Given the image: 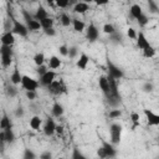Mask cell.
<instances>
[{
  "instance_id": "8d00e7d4",
  "label": "cell",
  "mask_w": 159,
  "mask_h": 159,
  "mask_svg": "<svg viewBox=\"0 0 159 159\" xmlns=\"http://www.w3.org/2000/svg\"><path fill=\"white\" fill-rule=\"evenodd\" d=\"M6 94L9 96V97H15L16 94H17V89H16V87L12 84V86H9L7 88H6Z\"/></svg>"
},
{
  "instance_id": "1f68e13d",
  "label": "cell",
  "mask_w": 159,
  "mask_h": 159,
  "mask_svg": "<svg viewBox=\"0 0 159 159\" xmlns=\"http://www.w3.org/2000/svg\"><path fill=\"white\" fill-rule=\"evenodd\" d=\"M36 154L32 149L30 148H25L24 149V153H22V159H36Z\"/></svg>"
},
{
  "instance_id": "8fae6325",
  "label": "cell",
  "mask_w": 159,
  "mask_h": 159,
  "mask_svg": "<svg viewBox=\"0 0 159 159\" xmlns=\"http://www.w3.org/2000/svg\"><path fill=\"white\" fill-rule=\"evenodd\" d=\"M99 36V31L94 24H89L87 30H86V37L89 42H94Z\"/></svg>"
},
{
  "instance_id": "5b68a950",
  "label": "cell",
  "mask_w": 159,
  "mask_h": 159,
  "mask_svg": "<svg viewBox=\"0 0 159 159\" xmlns=\"http://www.w3.org/2000/svg\"><path fill=\"white\" fill-rule=\"evenodd\" d=\"M106 63H107V71H108V76H109V77H112V78H114V80H120V78L124 76L123 71H122L117 65H114L109 58H107Z\"/></svg>"
},
{
  "instance_id": "f5cc1de1",
  "label": "cell",
  "mask_w": 159,
  "mask_h": 159,
  "mask_svg": "<svg viewBox=\"0 0 159 159\" xmlns=\"http://www.w3.org/2000/svg\"><path fill=\"white\" fill-rule=\"evenodd\" d=\"M57 159H67V158H63V157H60V158H57Z\"/></svg>"
},
{
  "instance_id": "484cf974",
  "label": "cell",
  "mask_w": 159,
  "mask_h": 159,
  "mask_svg": "<svg viewBox=\"0 0 159 159\" xmlns=\"http://www.w3.org/2000/svg\"><path fill=\"white\" fill-rule=\"evenodd\" d=\"M4 134H5V143L11 144V143L15 142V133H14V130H12V127L5 129V130H4Z\"/></svg>"
},
{
  "instance_id": "c3c4849f",
  "label": "cell",
  "mask_w": 159,
  "mask_h": 159,
  "mask_svg": "<svg viewBox=\"0 0 159 159\" xmlns=\"http://www.w3.org/2000/svg\"><path fill=\"white\" fill-rule=\"evenodd\" d=\"M138 24H139V26H145V25L148 24V16L144 14V15L138 20Z\"/></svg>"
},
{
  "instance_id": "cb8c5ba5",
  "label": "cell",
  "mask_w": 159,
  "mask_h": 159,
  "mask_svg": "<svg viewBox=\"0 0 159 159\" xmlns=\"http://www.w3.org/2000/svg\"><path fill=\"white\" fill-rule=\"evenodd\" d=\"M72 27L76 32H83L86 29V24L80 19H73L72 20Z\"/></svg>"
},
{
  "instance_id": "83f0119b",
  "label": "cell",
  "mask_w": 159,
  "mask_h": 159,
  "mask_svg": "<svg viewBox=\"0 0 159 159\" xmlns=\"http://www.w3.org/2000/svg\"><path fill=\"white\" fill-rule=\"evenodd\" d=\"M34 63L37 66V67H40V66H43L45 65V55L42 53V52H37L35 56H34Z\"/></svg>"
},
{
  "instance_id": "7402d4cb",
  "label": "cell",
  "mask_w": 159,
  "mask_h": 159,
  "mask_svg": "<svg viewBox=\"0 0 159 159\" xmlns=\"http://www.w3.org/2000/svg\"><path fill=\"white\" fill-rule=\"evenodd\" d=\"M42 123H43V120L40 118V116H34V117H31L30 120H29L30 128L34 129V130H39L40 127L42 125Z\"/></svg>"
},
{
  "instance_id": "f1b7e54d",
  "label": "cell",
  "mask_w": 159,
  "mask_h": 159,
  "mask_svg": "<svg viewBox=\"0 0 159 159\" xmlns=\"http://www.w3.org/2000/svg\"><path fill=\"white\" fill-rule=\"evenodd\" d=\"M53 19L52 17H47L45 20H41L40 24H41V29L42 30H46V29H52L53 27Z\"/></svg>"
},
{
  "instance_id": "603a6c76",
  "label": "cell",
  "mask_w": 159,
  "mask_h": 159,
  "mask_svg": "<svg viewBox=\"0 0 159 159\" xmlns=\"http://www.w3.org/2000/svg\"><path fill=\"white\" fill-rule=\"evenodd\" d=\"M61 65H62V61L60 60V57H57V56H51V57L48 58V68H51L52 71L60 68Z\"/></svg>"
},
{
  "instance_id": "ee69618b",
  "label": "cell",
  "mask_w": 159,
  "mask_h": 159,
  "mask_svg": "<svg viewBox=\"0 0 159 159\" xmlns=\"http://www.w3.org/2000/svg\"><path fill=\"white\" fill-rule=\"evenodd\" d=\"M39 159H52V153H51L50 150H43V152L40 154Z\"/></svg>"
},
{
  "instance_id": "f6af8a7d",
  "label": "cell",
  "mask_w": 159,
  "mask_h": 159,
  "mask_svg": "<svg viewBox=\"0 0 159 159\" xmlns=\"http://www.w3.org/2000/svg\"><path fill=\"white\" fill-rule=\"evenodd\" d=\"M14 114H15V117H16V118H21V117H24V114H25V111H24V108L20 106V107H17V108L15 109Z\"/></svg>"
},
{
  "instance_id": "ab89813d",
  "label": "cell",
  "mask_w": 159,
  "mask_h": 159,
  "mask_svg": "<svg viewBox=\"0 0 159 159\" xmlns=\"http://www.w3.org/2000/svg\"><path fill=\"white\" fill-rule=\"evenodd\" d=\"M77 53H78V50H77L76 46L68 47V56H70V58H75L77 56Z\"/></svg>"
},
{
  "instance_id": "bcb514c9",
  "label": "cell",
  "mask_w": 159,
  "mask_h": 159,
  "mask_svg": "<svg viewBox=\"0 0 159 159\" xmlns=\"http://www.w3.org/2000/svg\"><path fill=\"white\" fill-rule=\"evenodd\" d=\"M97 155H98V158H99V159H107L106 152H104V149H103V147H102V145L97 149Z\"/></svg>"
},
{
  "instance_id": "d590c367",
  "label": "cell",
  "mask_w": 159,
  "mask_h": 159,
  "mask_svg": "<svg viewBox=\"0 0 159 159\" xmlns=\"http://www.w3.org/2000/svg\"><path fill=\"white\" fill-rule=\"evenodd\" d=\"M108 116H109V118H111V119L119 118V117L122 116V111H120V109H118V108H116V109H111Z\"/></svg>"
},
{
  "instance_id": "d6a6232c",
  "label": "cell",
  "mask_w": 159,
  "mask_h": 159,
  "mask_svg": "<svg viewBox=\"0 0 159 159\" xmlns=\"http://www.w3.org/2000/svg\"><path fill=\"white\" fill-rule=\"evenodd\" d=\"M117 30H116V27L112 25V24H104L103 25V32L104 34H107V35H113L114 32H116Z\"/></svg>"
},
{
  "instance_id": "7a4b0ae2",
  "label": "cell",
  "mask_w": 159,
  "mask_h": 159,
  "mask_svg": "<svg viewBox=\"0 0 159 159\" xmlns=\"http://www.w3.org/2000/svg\"><path fill=\"white\" fill-rule=\"evenodd\" d=\"M21 14H22V17H24V20H25V25L27 26L29 31H37V30L41 29V24H40L37 20H35V17H34L32 14H30V12H29L27 10H25V9L21 10Z\"/></svg>"
},
{
  "instance_id": "60d3db41",
  "label": "cell",
  "mask_w": 159,
  "mask_h": 159,
  "mask_svg": "<svg viewBox=\"0 0 159 159\" xmlns=\"http://www.w3.org/2000/svg\"><path fill=\"white\" fill-rule=\"evenodd\" d=\"M55 4H56V6H58L61 9H65V7H67L70 5V1L68 0H57Z\"/></svg>"
},
{
  "instance_id": "9c48e42d",
  "label": "cell",
  "mask_w": 159,
  "mask_h": 159,
  "mask_svg": "<svg viewBox=\"0 0 159 159\" xmlns=\"http://www.w3.org/2000/svg\"><path fill=\"white\" fill-rule=\"evenodd\" d=\"M143 113L145 116V119H147L148 125H153V127L154 125H159V114L158 113H155L154 111L148 109V108H145L143 111Z\"/></svg>"
},
{
  "instance_id": "836d02e7",
  "label": "cell",
  "mask_w": 159,
  "mask_h": 159,
  "mask_svg": "<svg viewBox=\"0 0 159 159\" xmlns=\"http://www.w3.org/2000/svg\"><path fill=\"white\" fill-rule=\"evenodd\" d=\"M143 52V56L144 57H147V58H152V57H154L155 56V48L153 47V46H150V47H148V48H145L144 51H142Z\"/></svg>"
},
{
  "instance_id": "30bf717a",
  "label": "cell",
  "mask_w": 159,
  "mask_h": 159,
  "mask_svg": "<svg viewBox=\"0 0 159 159\" xmlns=\"http://www.w3.org/2000/svg\"><path fill=\"white\" fill-rule=\"evenodd\" d=\"M56 78V72L52 71V70H48L45 75L40 76V86H43V87H48Z\"/></svg>"
},
{
  "instance_id": "4dcf8cb0",
  "label": "cell",
  "mask_w": 159,
  "mask_h": 159,
  "mask_svg": "<svg viewBox=\"0 0 159 159\" xmlns=\"http://www.w3.org/2000/svg\"><path fill=\"white\" fill-rule=\"evenodd\" d=\"M130 122H132V129H134L135 127H138L139 124H140V122H139V113H137V112H132L130 113Z\"/></svg>"
},
{
  "instance_id": "74e56055",
  "label": "cell",
  "mask_w": 159,
  "mask_h": 159,
  "mask_svg": "<svg viewBox=\"0 0 159 159\" xmlns=\"http://www.w3.org/2000/svg\"><path fill=\"white\" fill-rule=\"evenodd\" d=\"M127 35H128V37H129L130 40H137L138 32H137L133 27H128V30H127Z\"/></svg>"
},
{
  "instance_id": "681fc988",
  "label": "cell",
  "mask_w": 159,
  "mask_h": 159,
  "mask_svg": "<svg viewBox=\"0 0 159 159\" xmlns=\"http://www.w3.org/2000/svg\"><path fill=\"white\" fill-rule=\"evenodd\" d=\"M47 71H48V70H47V67H46L45 65H43V66H40V67H37V68H36V72H37V75H40V76L45 75Z\"/></svg>"
},
{
  "instance_id": "5bb4252c",
  "label": "cell",
  "mask_w": 159,
  "mask_h": 159,
  "mask_svg": "<svg viewBox=\"0 0 159 159\" xmlns=\"http://www.w3.org/2000/svg\"><path fill=\"white\" fill-rule=\"evenodd\" d=\"M102 147H103V149H104V152H106L107 159H113V158H116L117 150H116V148H114V145H113L112 143L106 142V140H102Z\"/></svg>"
},
{
  "instance_id": "7dc6e473",
  "label": "cell",
  "mask_w": 159,
  "mask_h": 159,
  "mask_svg": "<svg viewBox=\"0 0 159 159\" xmlns=\"http://www.w3.org/2000/svg\"><path fill=\"white\" fill-rule=\"evenodd\" d=\"M58 51H60V53H61L62 56H68V47H67L66 45H61V46L58 47Z\"/></svg>"
},
{
  "instance_id": "e0dca14e",
  "label": "cell",
  "mask_w": 159,
  "mask_h": 159,
  "mask_svg": "<svg viewBox=\"0 0 159 159\" xmlns=\"http://www.w3.org/2000/svg\"><path fill=\"white\" fill-rule=\"evenodd\" d=\"M129 12H130V16H132L133 19H135L137 21L144 15L143 9H142L140 5H138V4H133V5L130 6V9H129Z\"/></svg>"
},
{
  "instance_id": "7c38bea8",
  "label": "cell",
  "mask_w": 159,
  "mask_h": 159,
  "mask_svg": "<svg viewBox=\"0 0 159 159\" xmlns=\"http://www.w3.org/2000/svg\"><path fill=\"white\" fill-rule=\"evenodd\" d=\"M137 47L139 48V50H142V51H144L145 48H148V47H150L152 45H150V42H149V40L147 39V36L144 35V32H142V31H139L138 32V36H137Z\"/></svg>"
},
{
  "instance_id": "52a82bcc",
  "label": "cell",
  "mask_w": 159,
  "mask_h": 159,
  "mask_svg": "<svg viewBox=\"0 0 159 159\" xmlns=\"http://www.w3.org/2000/svg\"><path fill=\"white\" fill-rule=\"evenodd\" d=\"M47 89H48V92L51 93V94H53V96H60V94H62V93H65L66 92V86H65V83H63V81H53L48 87H47Z\"/></svg>"
},
{
  "instance_id": "44dd1931",
  "label": "cell",
  "mask_w": 159,
  "mask_h": 159,
  "mask_svg": "<svg viewBox=\"0 0 159 159\" xmlns=\"http://www.w3.org/2000/svg\"><path fill=\"white\" fill-rule=\"evenodd\" d=\"M89 10V5L84 1H80V2H76L75 6H73V12L76 14H84Z\"/></svg>"
},
{
  "instance_id": "3957f363",
  "label": "cell",
  "mask_w": 159,
  "mask_h": 159,
  "mask_svg": "<svg viewBox=\"0 0 159 159\" xmlns=\"http://www.w3.org/2000/svg\"><path fill=\"white\" fill-rule=\"evenodd\" d=\"M122 125L119 123H112L109 127V138H111V143L114 144H119L120 138H122Z\"/></svg>"
},
{
  "instance_id": "f546056e",
  "label": "cell",
  "mask_w": 159,
  "mask_h": 159,
  "mask_svg": "<svg viewBox=\"0 0 159 159\" xmlns=\"http://www.w3.org/2000/svg\"><path fill=\"white\" fill-rule=\"evenodd\" d=\"M71 159H87V158L77 147H75L72 149V153H71Z\"/></svg>"
},
{
  "instance_id": "4fadbf2b",
  "label": "cell",
  "mask_w": 159,
  "mask_h": 159,
  "mask_svg": "<svg viewBox=\"0 0 159 159\" xmlns=\"http://www.w3.org/2000/svg\"><path fill=\"white\" fill-rule=\"evenodd\" d=\"M98 86H99V89L102 91V93L104 94V97H108L111 89H109V81H108L107 76H101L98 78Z\"/></svg>"
},
{
  "instance_id": "816d5d0a",
  "label": "cell",
  "mask_w": 159,
  "mask_h": 159,
  "mask_svg": "<svg viewBox=\"0 0 159 159\" xmlns=\"http://www.w3.org/2000/svg\"><path fill=\"white\" fill-rule=\"evenodd\" d=\"M63 132H65L63 125H60V124H58V125L56 127V134H57V135H62V134H63Z\"/></svg>"
},
{
  "instance_id": "f35d334b",
  "label": "cell",
  "mask_w": 159,
  "mask_h": 159,
  "mask_svg": "<svg viewBox=\"0 0 159 159\" xmlns=\"http://www.w3.org/2000/svg\"><path fill=\"white\" fill-rule=\"evenodd\" d=\"M142 89H143L145 93H150V92L154 89V86H153V83H152V82H145V83L143 84Z\"/></svg>"
},
{
  "instance_id": "d4e9b609",
  "label": "cell",
  "mask_w": 159,
  "mask_h": 159,
  "mask_svg": "<svg viewBox=\"0 0 159 159\" xmlns=\"http://www.w3.org/2000/svg\"><path fill=\"white\" fill-rule=\"evenodd\" d=\"M11 127H12V124H11L10 118H9L6 114H2V117H1V119H0V129H1V130H5V129L11 128Z\"/></svg>"
},
{
  "instance_id": "6da1fadb",
  "label": "cell",
  "mask_w": 159,
  "mask_h": 159,
  "mask_svg": "<svg viewBox=\"0 0 159 159\" xmlns=\"http://www.w3.org/2000/svg\"><path fill=\"white\" fill-rule=\"evenodd\" d=\"M12 56H14L12 46H5V45L0 46V60L2 67L6 68L12 63Z\"/></svg>"
},
{
  "instance_id": "b9f144b4",
  "label": "cell",
  "mask_w": 159,
  "mask_h": 159,
  "mask_svg": "<svg viewBox=\"0 0 159 159\" xmlns=\"http://www.w3.org/2000/svg\"><path fill=\"white\" fill-rule=\"evenodd\" d=\"M148 6H149L150 12H159V9H158V6H157V4H155L154 1L149 0V1H148Z\"/></svg>"
},
{
  "instance_id": "ac0fdd59",
  "label": "cell",
  "mask_w": 159,
  "mask_h": 159,
  "mask_svg": "<svg viewBox=\"0 0 159 159\" xmlns=\"http://www.w3.org/2000/svg\"><path fill=\"white\" fill-rule=\"evenodd\" d=\"M34 17H35V20H37V21L40 22L41 20H45V19H47V17H50V16H48L47 10L40 4V5L37 6V9H36V12L34 14Z\"/></svg>"
},
{
  "instance_id": "ffe728a7",
  "label": "cell",
  "mask_w": 159,
  "mask_h": 159,
  "mask_svg": "<svg viewBox=\"0 0 159 159\" xmlns=\"http://www.w3.org/2000/svg\"><path fill=\"white\" fill-rule=\"evenodd\" d=\"M51 113H52V116H53L55 118H60V117H62V116H63V113H65L63 106H62L61 103H58V102H55V103L52 104Z\"/></svg>"
},
{
  "instance_id": "e575fe53",
  "label": "cell",
  "mask_w": 159,
  "mask_h": 159,
  "mask_svg": "<svg viewBox=\"0 0 159 159\" xmlns=\"http://www.w3.org/2000/svg\"><path fill=\"white\" fill-rule=\"evenodd\" d=\"M109 39H111V41L114 42V43H119V42H122V40H123L122 34H120V32H117V31H116L113 35H111Z\"/></svg>"
},
{
  "instance_id": "4316f807",
  "label": "cell",
  "mask_w": 159,
  "mask_h": 159,
  "mask_svg": "<svg viewBox=\"0 0 159 159\" xmlns=\"http://www.w3.org/2000/svg\"><path fill=\"white\" fill-rule=\"evenodd\" d=\"M72 20H73V19H71L70 15L66 14V12H62L61 16H60V22H61V25L65 26V27H68L70 25H72Z\"/></svg>"
},
{
  "instance_id": "7bdbcfd3",
  "label": "cell",
  "mask_w": 159,
  "mask_h": 159,
  "mask_svg": "<svg viewBox=\"0 0 159 159\" xmlns=\"http://www.w3.org/2000/svg\"><path fill=\"white\" fill-rule=\"evenodd\" d=\"M25 94H26V98L30 99V101H35L36 97H37L36 91H27V92H25Z\"/></svg>"
},
{
  "instance_id": "f907efd6",
  "label": "cell",
  "mask_w": 159,
  "mask_h": 159,
  "mask_svg": "<svg viewBox=\"0 0 159 159\" xmlns=\"http://www.w3.org/2000/svg\"><path fill=\"white\" fill-rule=\"evenodd\" d=\"M43 32H45L46 36H50V37H52V36L56 35V30L53 27L52 29H46V30H43Z\"/></svg>"
},
{
  "instance_id": "9a60e30c",
  "label": "cell",
  "mask_w": 159,
  "mask_h": 159,
  "mask_svg": "<svg viewBox=\"0 0 159 159\" xmlns=\"http://www.w3.org/2000/svg\"><path fill=\"white\" fill-rule=\"evenodd\" d=\"M0 41H1V45H5V46H12L15 43V35L12 31H5L1 37H0Z\"/></svg>"
},
{
  "instance_id": "277c9868",
  "label": "cell",
  "mask_w": 159,
  "mask_h": 159,
  "mask_svg": "<svg viewBox=\"0 0 159 159\" xmlns=\"http://www.w3.org/2000/svg\"><path fill=\"white\" fill-rule=\"evenodd\" d=\"M11 21H12V29H11V31L14 32V35H17V36H21V37H26L29 35V29H27V26L25 24L20 22L14 16H11Z\"/></svg>"
},
{
  "instance_id": "ba28073f",
  "label": "cell",
  "mask_w": 159,
  "mask_h": 159,
  "mask_svg": "<svg viewBox=\"0 0 159 159\" xmlns=\"http://www.w3.org/2000/svg\"><path fill=\"white\" fill-rule=\"evenodd\" d=\"M56 127H57V124L55 123L53 118L47 117L46 120L43 122V128H42V130H43L45 135L51 137V135H53V134L56 133Z\"/></svg>"
},
{
  "instance_id": "2e32d148",
  "label": "cell",
  "mask_w": 159,
  "mask_h": 159,
  "mask_svg": "<svg viewBox=\"0 0 159 159\" xmlns=\"http://www.w3.org/2000/svg\"><path fill=\"white\" fill-rule=\"evenodd\" d=\"M88 62H89L88 55L84 53V52H81V53H80V57H78V60H77V62H76V66H77L80 70L84 71V70L87 68V66H88Z\"/></svg>"
},
{
  "instance_id": "d6986e66",
  "label": "cell",
  "mask_w": 159,
  "mask_h": 159,
  "mask_svg": "<svg viewBox=\"0 0 159 159\" xmlns=\"http://www.w3.org/2000/svg\"><path fill=\"white\" fill-rule=\"evenodd\" d=\"M22 77H24V75H21V73H20V70H19L17 67H15V70H14L12 73L10 75V82H11L14 86L21 84Z\"/></svg>"
},
{
  "instance_id": "8992f818",
  "label": "cell",
  "mask_w": 159,
  "mask_h": 159,
  "mask_svg": "<svg viewBox=\"0 0 159 159\" xmlns=\"http://www.w3.org/2000/svg\"><path fill=\"white\" fill-rule=\"evenodd\" d=\"M40 86V82L27 75H24L22 81H21V87L27 92V91H36Z\"/></svg>"
}]
</instances>
